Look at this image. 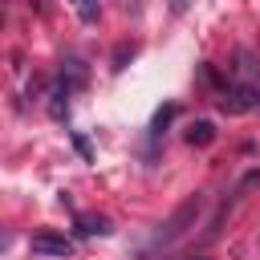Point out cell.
<instances>
[{
    "instance_id": "4",
    "label": "cell",
    "mask_w": 260,
    "mask_h": 260,
    "mask_svg": "<svg viewBox=\"0 0 260 260\" xmlns=\"http://www.w3.org/2000/svg\"><path fill=\"white\" fill-rule=\"evenodd\" d=\"M73 4H77V16L81 20H98V4L93 0H73Z\"/></svg>"
},
{
    "instance_id": "2",
    "label": "cell",
    "mask_w": 260,
    "mask_h": 260,
    "mask_svg": "<svg viewBox=\"0 0 260 260\" xmlns=\"http://www.w3.org/2000/svg\"><path fill=\"white\" fill-rule=\"evenodd\" d=\"M32 252H41V256H69V252H73V240H69V236L41 232V236H32Z\"/></svg>"
},
{
    "instance_id": "5",
    "label": "cell",
    "mask_w": 260,
    "mask_h": 260,
    "mask_svg": "<svg viewBox=\"0 0 260 260\" xmlns=\"http://www.w3.org/2000/svg\"><path fill=\"white\" fill-rule=\"evenodd\" d=\"M81 232H85V236H106V232H110V223H106V219H85V228H81Z\"/></svg>"
},
{
    "instance_id": "3",
    "label": "cell",
    "mask_w": 260,
    "mask_h": 260,
    "mask_svg": "<svg viewBox=\"0 0 260 260\" xmlns=\"http://www.w3.org/2000/svg\"><path fill=\"white\" fill-rule=\"evenodd\" d=\"M211 138H215V126H211V122H195V126L187 130V142H191V146H207Z\"/></svg>"
},
{
    "instance_id": "1",
    "label": "cell",
    "mask_w": 260,
    "mask_h": 260,
    "mask_svg": "<svg viewBox=\"0 0 260 260\" xmlns=\"http://www.w3.org/2000/svg\"><path fill=\"white\" fill-rule=\"evenodd\" d=\"M195 215H199V195H195V199H187V203H183V207H179V211H175V215L162 223V232H158V244H171L175 236H183V232H187V223H191Z\"/></svg>"
},
{
    "instance_id": "6",
    "label": "cell",
    "mask_w": 260,
    "mask_h": 260,
    "mask_svg": "<svg viewBox=\"0 0 260 260\" xmlns=\"http://www.w3.org/2000/svg\"><path fill=\"white\" fill-rule=\"evenodd\" d=\"M187 260H207V256H187Z\"/></svg>"
}]
</instances>
